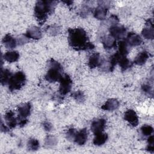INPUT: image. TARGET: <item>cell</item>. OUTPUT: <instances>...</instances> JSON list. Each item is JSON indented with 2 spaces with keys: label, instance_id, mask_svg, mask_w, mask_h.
<instances>
[{
  "label": "cell",
  "instance_id": "obj_1",
  "mask_svg": "<svg viewBox=\"0 0 154 154\" xmlns=\"http://www.w3.org/2000/svg\"><path fill=\"white\" fill-rule=\"evenodd\" d=\"M68 32L69 43L73 49L79 51L94 48V45L88 41L87 34L82 28L69 29Z\"/></svg>",
  "mask_w": 154,
  "mask_h": 154
},
{
  "label": "cell",
  "instance_id": "obj_2",
  "mask_svg": "<svg viewBox=\"0 0 154 154\" xmlns=\"http://www.w3.org/2000/svg\"><path fill=\"white\" fill-rule=\"evenodd\" d=\"M56 5L55 1H38L34 7V14L40 22H44L48 15L52 13Z\"/></svg>",
  "mask_w": 154,
  "mask_h": 154
},
{
  "label": "cell",
  "instance_id": "obj_3",
  "mask_svg": "<svg viewBox=\"0 0 154 154\" xmlns=\"http://www.w3.org/2000/svg\"><path fill=\"white\" fill-rule=\"evenodd\" d=\"M61 64L52 60L49 63V67L45 75V79L50 82L60 81L63 76Z\"/></svg>",
  "mask_w": 154,
  "mask_h": 154
},
{
  "label": "cell",
  "instance_id": "obj_4",
  "mask_svg": "<svg viewBox=\"0 0 154 154\" xmlns=\"http://www.w3.org/2000/svg\"><path fill=\"white\" fill-rule=\"evenodd\" d=\"M26 76L22 72H17L15 74L12 75L8 83V88L10 91L19 90L22 87L25 82Z\"/></svg>",
  "mask_w": 154,
  "mask_h": 154
},
{
  "label": "cell",
  "instance_id": "obj_5",
  "mask_svg": "<svg viewBox=\"0 0 154 154\" xmlns=\"http://www.w3.org/2000/svg\"><path fill=\"white\" fill-rule=\"evenodd\" d=\"M60 85L59 88V91L61 94L65 95L67 93H68L72 88V81L70 78V77L66 74L64 75H63L62 78L60 80Z\"/></svg>",
  "mask_w": 154,
  "mask_h": 154
},
{
  "label": "cell",
  "instance_id": "obj_6",
  "mask_svg": "<svg viewBox=\"0 0 154 154\" xmlns=\"http://www.w3.org/2000/svg\"><path fill=\"white\" fill-rule=\"evenodd\" d=\"M109 31L110 35L114 37L116 40L123 38L126 33V29L124 26L117 24H112L109 27Z\"/></svg>",
  "mask_w": 154,
  "mask_h": 154
},
{
  "label": "cell",
  "instance_id": "obj_7",
  "mask_svg": "<svg viewBox=\"0 0 154 154\" xmlns=\"http://www.w3.org/2000/svg\"><path fill=\"white\" fill-rule=\"evenodd\" d=\"M106 126V120L103 119H97L93 120L91 125V131L94 134L103 132Z\"/></svg>",
  "mask_w": 154,
  "mask_h": 154
},
{
  "label": "cell",
  "instance_id": "obj_8",
  "mask_svg": "<svg viewBox=\"0 0 154 154\" xmlns=\"http://www.w3.org/2000/svg\"><path fill=\"white\" fill-rule=\"evenodd\" d=\"M124 119L132 126H137L138 124V117L133 109L127 110L125 112Z\"/></svg>",
  "mask_w": 154,
  "mask_h": 154
},
{
  "label": "cell",
  "instance_id": "obj_9",
  "mask_svg": "<svg viewBox=\"0 0 154 154\" xmlns=\"http://www.w3.org/2000/svg\"><path fill=\"white\" fill-rule=\"evenodd\" d=\"M126 42L129 46H137L141 44L143 40L138 34L134 32H129L127 35Z\"/></svg>",
  "mask_w": 154,
  "mask_h": 154
},
{
  "label": "cell",
  "instance_id": "obj_10",
  "mask_svg": "<svg viewBox=\"0 0 154 154\" xmlns=\"http://www.w3.org/2000/svg\"><path fill=\"white\" fill-rule=\"evenodd\" d=\"M88 137V132L85 128L77 131V133L74 138V141L78 145H84L87 140Z\"/></svg>",
  "mask_w": 154,
  "mask_h": 154
},
{
  "label": "cell",
  "instance_id": "obj_11",
  "mask_svg": "<svg viewBox=\"0 0 154 154\" xmlns=\"http://www.w3.org/2000/svg\"><path fill=\"white\" fill-rule=\"evenodd\" d=\"M31 106L29 103H26L18 108V116L20 120H25L31 112Z\"/></svg>",
  "mask_w": 154,
  "mask_h": 154
},
{
  "label": "cell",
  "instance_id": "obj_12",
  "mask_svg": "<svg viewBox=\"0 0 154 154\" xmlns=\"http://www.w3.org/2000/svg\"><path fill=\"white\" fill-rule=\"evenodd\" d=\"M102 43L106 49H111L116 46V40L110 35L103 36L102 38Z\"/></svg>",
  "mask_w": 154,
  "mask_h": 154
},
{
  "label": "cell",
  "instance_id": "obj_13",
  "mask_svg": "<svg viewBox=\"0 0 154 154\" xmlns=\"http://www.w3.org/2000/svg\"><path fill=\"white\" fill-rule=\"evenodd\" d=\"M108 11V7L106 5H99L94 11V16L99 20H103Z\"/></svg>",
  "mask_w": 154,
  "mask_h": 154
},
{
  "label": "cell",
  "instance_id": "obj_14",
  "mask_svg": "<svg viewBox=\"0 0 154 154\" xmlns=\"http://www.w3.org/2000/svg\"><path fill=\"white\" fill-rule=\"evenodd\" d=\"M101 58H100V55L99 53L96 52L93 54L88 59V66L91 68V69H93L95 68L96 67H99L100 63H101Z\"/></svg>",
  "mask_w": 154,
  "mask_h": 154
},
{
  "label": "cell",
  "instance_id": "obj_15",
  "mask_svg": "<svg viewBox=\"0 0 154 154\" xmlns=\"http://www.w3.org/2000/svg\"><path fill=\"white\" fill-rule=\"evenodd\" d=\"M25 35L28 38L39 39L42 37V31L39 28L32 26L27 30Z\"/></svg>",
  "mask_w": 154,
  "mask_h": 154
},
{
  "label": "cell",
  "instance_id": "obj_16",
  "mask_svg": "<svg viewBox=\"0 0 154 154\" xmlns=\"http://www.w3.org/2000/svg\"><path fill=\"white\" fill-rule=\"evenodd\" d=\"M119 106V102L116 99H108L102 106V109L106 111H114Z\"/></svg>",
  "mask_w": 154,
  "mask_h": 154
},
{
  "label": "cell",
  "instance_id": "obj_17",
  "mask_svg": "<svg viewBox=\"0 0 154 154\" xmlns=\"http://www.w3.org/2000/svg\"><path fill=\"white\" fill-rule=\"evenodd\" d=\"M147 25L148 26L143 29L141 34L146 39L152 40L154 37V32L152 22L150 20H148Z\"/></svg>",
  "mask_w": 154,
  "mask_h": 154
},
{
  "label": "cell",
  "instance_id": "obj_18",
  "mask_svg": "<svg viewBox=\"0 0 154 154\" xmlns=\"http://www.w3.org/2000/svg\"><path fill=\"white\" fill-rule=\"evenodd\" d=\"M2 43L5 47L8 49H13L17 45L16 40L10 34H6L2 39Z\"/></svg>",
  "mask_w": 154,
  "mask_h": 154
},
{
  "label": "cell",
  "instance_id": "obj_19",
  "mask_svg": "<svg viewBox=\"0 0 154 154\" xmlns=\"http://www.w3.org/2000/svg\"><path fill=\"white\" fill-rule=\"evenodd\" d=\"M5 121L10 128H14L17 125V120L14 117V113L12 111H9L5 115Z\"/></svg>",
  "mask_w": 154,
  "mask_h": 154
},
{
  "label": "cell",
  "instance_id": "obj_20",
  "mask_svg": "<svg viewBox=\"0 0 154 154\" xmlns=\"http://www.w3.org/2000/svg\"><path fill=\"white\" fill-rule=\"evenodd\" d=\"M149 54L146 51H142L141 52H140L137 56L135 57V60H134V63L139 66H141L143 65L144 64L146 63V62L147 61V60L149 58Z\"/></svg>",
  "mask_w": 154,
  "mask_h": 154
},
{
  "label": "cell",
  "instance_id": "obj_21",
  "mask_svg": "<svg viewBox=\"0 0 154 154\" xmlns=\"http://www.w3.org/2000/svg\"><path fill=\"white\" fill-rule=\"evenodd\" d=\"M108 139V135L105 133L100 132L95 134V137L93 139V143L96 146H101L105 144Z\"/></svg>",
  "mask_w": 154,
  "mask_h": 154
},
{
  "label": "cell",
  "instance_id": "obj_22",
  "mask_svg": "<svg viewBox=\"0 0 154 154\" xmlns=\"http://www.w3.org/2000/svg\"><path fill=\"white\" fill-rule=\"evenodd\" d=\"M19 58V54L17 51H8L4 55V58L9 63L15 62L17 61Z\"/></svg>",
  "mask_w": 154,
  "mask_h": 154
},
{
  "label": "cell",
  "instance_id": "obj_23",
  "mask_svg": "<svg viewBox=\"0 0 154 154\" xmlns=\"http://www.w3.org/2000/svg\"><path fill=\"white\" fill-rule=\"evenodd\" d=\"M12 76L11 72L8 69H4L1 70V82L2 85L8 84L10 78Z\"/></svg>",
  "mask_w": 154,
  "mask_h": 154
},
{
  "label": "cell",
  "instance_id": "obj_24",
  "mask_svg": "<svg viewBox=\"0 0 154 154\" xmlns=\"http://www.w3.org/2000/svg\"><path fill=\"white\" fill-rule=\"evenodd\" d=\"M118 63L122 71L126 70L130 68L132 64V62L129 59H128L126 57H123V56L121 57Z\"/></svg>",
  "mask_w": 154,
  "mask_h": 154
},
{
  "label": "cell",
  "instance_id": "obj_25",
  "mask_svg": "<svg viewBox=\"0 0 154 154\" xmlns=\"http://www.w3.org/2000/svg\"><path fill=\"white\" fill-rule=\"evenodd\" d=\"M128 45L126 43V40H121L119 43V51L118 52L123 57H126V55L129 52V48Z\"/></svg>",
  "mask_w": 154,
  "mask_h": 154
},
{
  "label": "cell",
  "instance_id": "obj_26",
  "mask_svg": "<svg viewBox=\"0 0 154 154\" xmlns=\"http://www.w3.org/2000/svg\"><path fill=\"white\" fill-rule=\"evenodd\" d=\"M27 146H28V149L30 150H32V151L36 150L39 147V142L36 139H34V138L30 139L28 142Z\"/></svg>",
  "mask_w": 154,
  "mask_h": 154
},
{
  "label": "cell",
  "instance_id": "obj_27",
  "mask_svg": "<svg viewBox=\"0 0 154 154\" xmlns=\"http://www.w3.org/2000/svg\"><path fill=\"white\" fill-rule=\"evenodd\" d=\"M140 130L142 135L144 136H150L153 131V128L150 125H145L141 126Z\"/></svg>",
  "mask_w": 154,
  "mask_h": 154
},
{
  "label": "cell",
  "instance_id": "obj_28",
  "mask_svg": "<svg viewBox=\"0 0 154 154\" xmlns=\"http://www.w3.org/2000/svg\"><path fill=\"white\" fill-rule=\"evenodd\" d=\"M72 97L78 102H83L85 100V96L84 93L81 91H76L72 94Z\"/></svg>",
  "mask_w": 154,
  "mask_h": 154
},
{
  "label": "cell",
  "instance_id": "obj_29",
  "mask_svg": "<svg viewBox=\"0 0 154 154\" xmlns=\"http://www.w3.org/2000/svg\"><path fill=\"white\" fill-rule=\"evenodd\" d=\"M57 143V138L52 135H49L45 140V145L48 147H52Z\"/></svg>",
  "mask_w": 154,
  "mask_h": 154
},
{
  "label": "cell",
  "instance_id": "obj_30",
  "mask_svg": "<svg viewBox=\"0 0 154 154\" xmlns=\"http://www.w3.org/2000/svg\"><path fill=\"white\" fill-rule=\"evenodd\" d=\"M77 133V131L74 128H70L67 130L66 132V138L69 140H74L75 135Z\"/></svg>",
  "mask_w": 154,
  "mask_h": 154
},
{
  "label": "cell",
  "instance_id": "obj_31",
  "mask_svg": "<svg viewBox=\"0 0 154 154\" xmlns=\"http://www.w3.org/2000/svg\"><path fill=\"white\" fill-rule=\"evenodd\" d=\"M142 91L147 94H150L152 93V88L148 84H143L141 87Z\"/></svg>",
  "mask_w": 154,
  "mask_h": 154
},
{
  "label": "cell",
  "instance_id": "obj_32",
  "mask_svg": "<svg viewBox=\"0 0 154 154\" xmlns=\"http://www.w3.org/2000/svg\"><path fill=\"white\" fill-rule=\"evenodd\" d=\"M28 40H29V38L26 37V35H24L19 37V38L17 39V42L19 44L21 45V44H24V43H26L27 42H28Z\"/></svg>",
  "mask_w": 154,
  "mask_h": 154
},
{
  "label": "cell",
  "instance_id": "obj_33",
  "mask_svg": "<svg viewBox=\"0 0 154 154\" xmlns=\"http://www.w3.org/2000/svg\"><path fill=\"white\" fill-rule=\"evenodd\" d=\"M43 128L46 131H51L52 129V125L51 123H50L48 122H45L43 124Z\"/></svg>",
  "mask_w": 154,
  "mask_h": 154
},
{
  "label": "cell",
  "instance_id": "obj_34",
  "mask_svg": "<svg viewBox=\"0 0 154 154\" xmlns=\"http://www.w3.org/2000/svg\"><path fill=\"white\" fill-rule=\"evenodd\" d=\"M59 29L58 28V27H55V26H51L50 28L48 29V32H49V33L52 34H57V32H58Z\"/></svg>",
  "mask_w": 154,
  "mask_h": 154
},
{
  "label": "cell",
  "instance_id": "obj_35",
  "mask_svg": "<svg viewBox=\"0 0 154 154\" xmlns=\"http://www.w3.org/2000/svg\"><path fill=\"white\" fill-rule=\"evenodd\" d=\"M153 143H154V138L153 135H150L149 137L148 138V143L150 145H153Z\"/></svg>",
  "mask_w": 154,
  "mask_h": 154
}]
</instances>
